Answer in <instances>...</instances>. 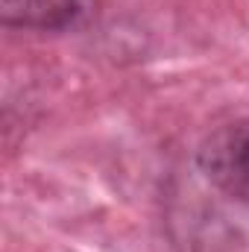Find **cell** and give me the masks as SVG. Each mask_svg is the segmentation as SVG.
I'll list each match as a JSON object with an SVG mask.
<instances>
[{"instance_id": "cell-1", "label": "cell", "mask_w": 249, "mask_h": 252, "mask_svg": "<svg viewBox=\"0 0 249 252\" xmlns=\"http://www.w3.org/2000/svg\"><path fill=\"white\" fill-rule=\"evenodd\" d=\"M196 167L223 196L249 208V121L214 129L196 150Z\"/></svg>"}, {"instance_id": "cell-2", "label": "cell", "mask_w": 249, "mask_h": 252, "mask_svg": "<svg viewBox=\"0 0 249 252\" xmlns=\"http://www.w3.org/2000/svg\"><path fill=\"white\" fill-rule=\"evenodd\" d=\"M97 12V0H0L3 27L35 32H70L85 27Z\"/></svg>"}]
</instances>
